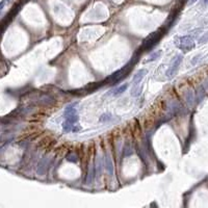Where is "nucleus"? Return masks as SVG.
I'll return each instance as SVG.
<instances>
[{
	"label": "nucleus",
	"instance_id": "obj_1",
	"mask_svg": "<svg viewBox=\"0 0 208 208\" xmlns=\"http://www.w3.org/2000/svg\"><path fill=\"white\" fill-rule=\"evenodd\" d=\"M78 103L74 102L65 108V122L63 124V132H78L80 130V126L78 123V115H77V107Z\"/></svg>",
	"mask_w": 208,
	"mask_h": 208
},
{
	"label": "nucleus",
	"instance_id": "obj_2",
	"mask_svg": "<svg viewBox=\"0 0 208 208\" xmlns=\"http://www.w3.org/2000/svg\"><path fill=\"white\" fill-rule=\"evenodd\" d=\"M175 44L176 46L181 50L182 52L186 53L189 52L196 47V44H195L194 40L192 39L190 36H183V37H178L175 40Z\"/></svg>",
	"mask_w": 208,
	"mask_h": 208
},
{
	"label": "nucleus",
	"instance_id": "obj_3",
	"mask_svg": "<svg viewBox=\"0 0 208 208\" xmlns=\"http://www.w3.org/2000/svg\"><path fill=\"white\" fill-rule=\"evenodd\" d=\"M183 60V55H181V54H179V55L175 56L174 58H173V62H172V65L168 67V69L166 70V75L168 76V77L172 78L173 76L175 75V73L177 72V70H178L179 66H180L181 62Z\"/></svg>",
	"mask_w": 208,
	"mask_h": 208
},
{
	"label": "nucleus",
	"instance_id": "obj_4",
	"mask_svg": "<svg viewBox=\"0 0 208 208\" xmlns=\"http://www.w3.org/2000/svg\"><path fill=\"white\" fill-rule=\"evenodd\" d=\"M159 38H160V31H155L153 34H151L144 42L143 49H149L152 46H154L156 44V42L159 40Z\"/></svg>",
	"mask_w": 208,
	"mask_h": 208
},
{
	"label": "nucleus",
	"instance_id": "obj_5",
	"mask_svg": "<svg viewBox=\"0 0 208 208\" xmlns=\"http://www.w3.org/2000/svg\"><path fill=\"white\" fill-rule=\"evenodd\" d=\"M148 73V71L145 69H142V70H139L136 73L133 75V78H132V83L134 84V86H136L139 82L143 80V78L146 76V74Z\"/></svg>",
	"mask_w": 208,
	"mask_h": 208
},
{
	"label": "nucleus",
	"instance_id": "obj_6",
	"mask_svg": "<svg viewBox=\"0 0 208 208\" xmlns=\"http://www.w3.org/2000/svg\"><path fill=\"white\" fill-rule=\"evenodd\" d=\"M161 54H163V50H158V51H156V52H153V53H151L150 55L148 56V58H147L145 62H144V63L155 62V60H157L159 57H160Z\"/></svg>",
	"mask_w": 208,
	"mask_h": 208
},
{
	"label": "nucleus",
	"instance_id": "obj_7",
	"mask_svg": "<svg viewBox=\"0 0 208 208\" xmlns=\"http://www.w3.org/2000/svg\"><path fill=\"white\" fill-rule=\"evenodd\" d=\"M128 86H129L128 83H124V84H122V85H120V86H118L117 89H116L115 91L113 92V96H119V95H121V94H123L124 92L126 91L127 89H128Z\"/></svg>",
	"mask_w": 208,
	"mask_h": 208
},
{
	"label": "nucleus",
	"instance_id": "obj_8",
	"mask_svg": "<svg viewBox=\"0 0 208 208\" xmlns=\"http://www.w3.org/2000/svg\"><path fill=\"white\" fill-rule=\"evenodd\" d=\"M113 118V116H111L110 113H103V115L100 117V120L99 121L101 122V123H103V122H106V121H109V120Z\"/></svg>",
	"mask_w": 208,
	"mask_h": 208
},
{
	"label": "nucleus",
	"instance_id": "obj_9",
	"mask_svg": "<svg viewBox=\"0 0 208 208\" xmlns=\"http://www.w3.org/2000/svg\"><path fill=\"white\" fill-rule=\"evenodd\" d=\"M207 42H208V32H205V34L199 39L198 43L202 45V44H205V43H207Z\"/></svg>",
	"mask_w": 208,
	"mask_h": 208
},
{
	"label": "nucleus",
	"instance_id": "obj_10",
	"mask_svg": "<svg viewBox=\"0 0 208 208\" xmlns=\"http://www.w3.org/2000/svg\"><path fill=\"white\" fill-rule=\"evenodd\" d=\"M201 56H202V54H198V55L195 56V57L192 60V63H192V66H195V65H196V63H198V60L201 58Z\"/></svg>",
	"mask_w": 208,
	"mask_h": 208
},
{
	"label": "nucleus",
	"instance_id": "obj_11",
	"mask_svg": "<svg viewBox=\"0 0 208 208\" xmlns=\"http://www.w3.org/2000/svg\"><path fill=\"white\" fill-rule=\"evenodd\" d=\"M202 4L205 6H207L208 5V0H202Z\"/></svg>",
	"mask_w": 208,
	"mask_h": 208
},
{
	"label": "nucleus",
	"instance_id": "obj_12",
	"mask_svg": "<svg viewBox=\"0 0 208 208\" xmlns=\"http://www.w3.org/2000/svg\"><path fill=\"white\" fill-rule=\"evenodd\" d=\"M196 1H197V0H188V4H189V5H190V4H194Z\"/></svg>",
	"mask_w": 208,
	"mask_h": 208
}]
</instances>
